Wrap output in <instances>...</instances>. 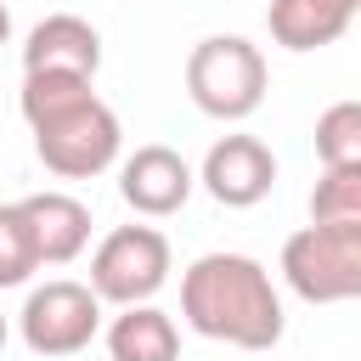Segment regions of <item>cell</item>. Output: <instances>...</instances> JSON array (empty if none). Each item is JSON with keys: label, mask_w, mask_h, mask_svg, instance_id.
Returning a JSON list of instances; mask_svg holds the SVG:
<instances>
[{"label": "cell", "mask_w": 361, "mask_h": 361, "mask_svg": "<svg viewBox=\"0 0 361 361\" xmlns=\"http://www.w3.org/2000/svg\"><path fill=\"white\" fill-rule=\"evenodd\" d=\"M169 282V237L158 226H113L90 254V293L102 305H147Z\"/></svg>", "instance_id": "cell-5"}, {"label": "cell", "mask_w": 361, "mask_h": 361, "mask_svg": "<svg viewBox=\"0 0 361 361\" xmlns=\"http://www.w3.org/2000/svg\"><path fill=\"white\" fill-rule=\"evenodd\" d=\"M17 327H23V344L34 355H51V361L56 355H79L102 327V299L90 293V282L56 276V282H45V288H34L23 299Z\"/></svg>", "instance_id": "cell-6"}, {"label": "cell", "mask_w": 361, "mask_h": 361, "mask_svg": "<svg viewBox=\"0 0 361 361\" xmlns=\"http://www.w3.org/2000/svg\"><path fill=\"white\" fill-rule=\"evenodd\" d=\"M316 158H322V169L361 164V102H333L316 118Z\"/></svg>", "instance_id": "cell-13"}, {"label": "cell", "mask_w": 361, "mask_h": 361, "mask_svg": "<svg viewBox=\"0 0 361 361\" xmlns=\"http://www.w3.org/2000/svg\"><path fill=\"white\" fill-rule=\"evenodd\" d=\"M192 186H197V175L175 147H135L118 169V197L147 220H164V214L186 209Z\"/></svg>", "instance_id": "cell-8"}, {"label": "cell", "mask_w": 361, "mask_h": 361, "mask_svg": "<svg viewBox=\"0 0 361 361\" xmlns=\"http://www.w3.org/2000/svg\"><path fill=\"white\" fill-rule=\"evenodd\" d=\"M0 350H6V316H0Z\"/></svg>", "instance_id": "cell-17"}, {"label": "cell", "mask_w": 361, "mask_h": 361, "mask_svg": "<svg viewBox=\"0 0 361 361\" xmlns=\"http://www.w3.org/2000/svg\"><path fill=\"white\" fill-rule=\"evenodd\" d=\"M28 130H34L39 164H45L51 175H62V180H90V175H102V169L118 158V141H124L118 113H113L96 90L79 96V102H68V107H56V113H45V118H34Z\"/></svg>", "instance_id": "cell-4"}, {"label": "cell", "mask_w": 361, "mask_h": 361, "mask_svg": "<svg viewBox=\"0 0 361 361\" xmlns=\"http://www.w3.org/2000/svg\"><path fill=\"white\" fill-rule=\"evenodd\" d=\"M17 209L28 220V237H34L39 265H68V259L85 254V243H90V209L79 197H68V192H34Z\"/></svg>", "instance_id": "cell-10"}, {"label": "cell", "mask_w": 361, "mask_h": 361, "mask_svg": "<svg viewBox=\"0 0 361 361\" xmlns=\"http://www.w3.org/2000/svg\"><path fill=\"white\" fill-rule=\"evenodd\" d=\"M186 96L209 118H248L265 102V56L243 34H209L186 56Z\"/></svg>", "instance_id": "cell-3"}, {"label": "cell", "mask_w": 361, "mask_h": 361, "mask_svg": "<svg viewBox=\"0 0 361 361\" xmlns=\"http://www.w3.org/2000/svg\"><path fill=\"white\" fill-rule=\"evenodd\" d=\"M180 316L192 333L237 344V350H271L288 327L282 299L271 288V271L248 254H197L180 276Z\"/></svg>", "instance_id": "cell-1"}, {"label": "cell", "mask_w": 361, "mask_h": 361, "mask_svg": "<svg viewBox=\"0 0 361 361\" xmlns=\"http://www.w3.org/2000/svg\"><path fill=\"white\" fill-rule=\"evenodd\" d=\"M11 39V11H6V0H0V45Z\"/></svg>", "instance_id": "cell-16"}, {"label": "cell", "mask_w": 361, "mask_h": 361, "mask_svg": "<svg viewBox=\"0 0 361 361\" xmlns=\"http://www.w3.org/2000/svg\"><path fill=\"white\" fill-rule=\"evenodd\" d=\"M197 180L209 186L214 203L226 209H254L259 197H271L276 186V158L259 135H220L209 152H203V169Z\"/></svg>", "instance_id": "cell-7"}, {"label": "cell", "mask_w": 361, "mask_h": 361, "mask_svg": "<svg viewBox=\"0 0 361 361\" xmlns=\"http://www.w3.org/2000/svg\"><path fill=\"white\" fill-rule=\"evenodd\" d=\"M34 271H39V254H34V237H28L23 209L17 203H0V288H23Z\"/></svg>", "instance_id": "cell-14"}, {"label": "cell", "mask_w": 361, "mask_h": 361, "mask_svg": "<svg viewBox=\"0 0 361 361\" xmlns=\"http://www.w3.org/2000/svg\"><path fill=\"white\" fill-rule=\"evenodd\" d=\"M282 276L305 305H344L361 293V220H310L282 243Z\"/></svg>", "instance_id": "cell-2"}, {"label": "cell", "mask_w": 361, "mask_h": 361, "mask_svg": "<svg viewBox=\"0 0 361 361\" xmlns=\"http://www.w3.org/2000/svg\"><path fill=\"white\" fill-rule=\"evenodd\" d=\"M107 355L113 361H175L180 355V333L169 322V310L147 305H124L107 327Z\"/></svg>", "instance_id": "cell-12"}, {"label": "cell", "mask_w": 361, "mask_h": 361, "mask_svg": "<svg viewBox=\"0 0 361 361\" xmlns=\"http://www.w3.org/2000/svg\"><path fill=\"white\" fill-rule=\"evenodd\" d=\"M355 11H361V0H271L265 28L288 51H322L355 23Z\"/></svg>", "instance_id": "cell-11"}, {"label": "cell", "mask_w": 361, "mask_h": 361, "mask_svg": "<svg viewBox=\"0 0 361 361\" xmlns=\"http://www.w3.org/2000/svg\"><path fill=\"white\" fill-rule=\"evenodd\" d=\"M310 220H361V164L322 169V180L310 192Z\"/></svg>", "instance_id": "cell-15"}, {"label": "cell", "mask_w": 361, "mask_h": 361, "mask_svg": "<svg viewBox=\"0 0 361 361\" xmlns=\"http://www.w3.org/2000/svg\"><path fill=\"white\" fill-rule=\"evenodd\" d=\"M102 68V34L73 17V11H51L28 28L23 39V73H73V79H96Z\"/></svg>", "instance_id": "cell-9"}]
</instances>
